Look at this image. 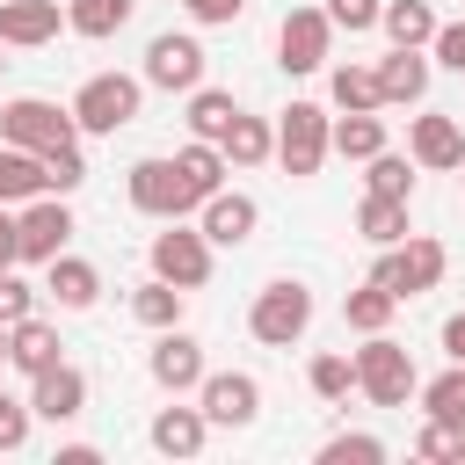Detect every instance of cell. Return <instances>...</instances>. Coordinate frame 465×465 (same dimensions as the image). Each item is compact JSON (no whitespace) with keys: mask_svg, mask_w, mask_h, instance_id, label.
<instances>
[{"mask_svg":"<svg viewBox=\"0 0 465 465\" xmlns=\"http://www.w3.org/2000/svg\"><path fill=\"white\" fill-rule=\"evenodd\" d=\"M443 269H450L443 240H429V232H407V240L378 247V262H371V283H385V291H392V298L407 305V298L436 291V283H443Z\"/></svg>","mask_w":465,"mask_h":465,"instance_id":"6da1fadb","label":"cell"},{"mask_svg":"<svg viewBox=\"0 0 465 465\" xmlns=\"http://www.w3.org/2000/svg\"><path fill=\"white\" fill-rule=\"evenodd\" d=\"M305 327H312V291H305L298 276H276V283L254 291L247 334H254L262 349H291V341H305Z\"/></svg>","mask_w":465,"mask_h":465,"instance_id":"7a4b0ae2","label":"cell"},{"mask_svg":"<svg viewBox=\"0 0 465 465\" xmlns=\"http://www.w3.org/2000/svg\"><path fill=\"white\" fill-rule=\"evenodd\" d=\"M138 102H145V80H131V73H87V80H80V94H73L65 109H73V124H80V131L116 138V131L138 116Z\"/></svg>","mask_w":465,"mask_h":465,"instance_id":"3957f363","label":"cell"},{"mask_svg":"<svg viewBox=\"0 0 465 465\" xmlns=\"http://www.w3.org/2000/svg\"><path fill=\"white\" fill-rule=\"evenodd\" d=\"M349 363H356V392H363L371 407H407L414 385H421V378H414V356H407L392 334H363V349H356Z\"/></svg>","mask_w":465,"mask_h":465,"instance_id":"277c9868","label":"cell"},{"mask_svg":"<svg viewBox=\"0 0 465 465\" xmlns=\"http://www.w3.org/2000/svg\"><path fill=\"white\" fill-rule=\"evenodd\" d=\"M124 196H131V211H145V218H160V225L196 211V189L182 182L174 153H167V160H160V153H153V160H131V167H124Z\"/></svg>","mask_w":465,"mask_h":465,"instance_id":"5b68a950","label":"cell"},{"mask_svg":"<svg viewBox=\"0 0 465 465\" xmlns=\"http://www.w3.org/2000/svg\"><path fill=\"white\" fill-rule=\"evenodd\" d=\"M145 262H153V276L174 283V291H203V283H211V240H203L196 225H182V218H167V232H153Z\"/></svg>","mask_w":465,"mask_h":465,"instance_id":"8992f818","label":"cell"},{"mask_svg":"<svg viewBox=\"0 0 465 465\" xmlns=\"http://www.w3.org/2000/svg\"><path fill=\"white\" fill-rule=\"evenodd\" d=\"M327 109L320 102H291L283 116H276V160H283V174L291 182H305V174H320V160H327Z\"/></svg>","mask_w":465,"mask_h":465,"instance_id":"52a82bcc","label":"cell"},{"mask_svg":"<svg viewBox=\"0 0 465 465\" xmlns=\"http://www.w3.org/2000/svg\"><path fill=\"white\" fill-rule=\"evenodd\" d=\"M65 138H80V124H73V109H58V102H44V94H22V102L0 109V145L51 153V145H65Z\"/></svg>","mask_w":465,"mask_h":465,"instance_id":"ba28073f","label":"cell"},{"mask_svg":"<svg viewBox=\"0 0 465 465\" xmlns=\"http://www.w3.org/2000/svg\"><path fill=\"white\" fill-rule=\"evenodd\" d=\"M65 240H73V211H65V196H29L22 211H15V262H51V254H65Z\"/></svg>","mask_w":465,"mask_h":465,"instance_id":"9c48e42d","label":"cell"},{"mask_svg":"<svg viewBox=\"0 0 465 465\" xmlns=\"http://www.w3.org/2000/svg\"><path fill=\"white\" fill-rule=\"evenodd\" d=\"M327 51H334L327 7H291V15L276 22V65H283V73H320Z\"/></svg>","mask_w":465,"mask_h":465,"instance_id":"30bf717a","label":"cell"},{"mask_svg":"<svg viewBox=\"0 0 465 465\" xmlns=\"http://www.w3.org/2000/svg\"><path fill=\"white\" fill-rule=\"evenodd\" d=\"M145 87H167V94H189V87H203V44L189 36V29H160L153 44H145V73H138Z\"/></svg>","mask_w":465,"mask_h":465,"instance_id":"8fae6325","label":"cell"},{"mask_svg":"<svg viewBox=\"0 0 465 465\" xmlns=\"http://www.w3.org/2000/svg\"><path fill=\"white\" fill-rule=\"evenodd\" d=\"M196 407H203L211 429H247L262 414V385H254V371H203Z\"/></svg>","mask_w":465,"mask_h":465,"instance_id":"7c38bea8","label":"cell"},{"mask_svg":"<svg viewBox=\"0 0 465 465\" xmlns=\"http://www.w3.org/2000/svg\"><path fill=\"white\" fill-rule=\"evenodd\" d=\"M407 160L429 167V174H458V167H465V131H458V116L421 109V116L407 124Z\"/></svg>","mask_w":465,"mask_h":465,"instance_id":"4fadbf2b","label":"cell"},{"mask_svg":"<svg viewBox=\"0 0 465 465\" xmlns=\"http://www.w3.org/2000/svg\"><path fill=\"white\" fill-rule=\"evenodd\" d=\"M254 225H262V203H254L247 189H211V196L196 203V232H203L211 247H247Z\"/></svg>","mask_w":465,"mask_h":465,"instance_id":"5bb4252c","label":"cell"},{"mask_svg":"<svg viewBox=\"0 0 465 465\" xmlns=\"http://www.w3.org/2000/svg\"><path fill=\"white\" fill-rule=\"evenodd\" d=\"M145 371H153V385H160V392H196L211 363H203V341H196V334H182V327H160V341H153Z\"/></svg>","mask_w":465,"mask_h":465,"instance_id":"9a60e30c","label":"cell"},{"mask_svg":"<svg viewBox=\"0 0 465 465\" xmlns=\"http://www.w3.org/2000/svg\"><path fill=\"white\" fill-rule=\"evenodd\" d=\"M29 414L36 421H73V414H87V371L80 363H51V371H36L29 378Z\"/></svg>","mask_w":465,"mask_h":465,"instance_id":"2e32d148","label":"cell"},{"mask_svg":"<svg viewBox=\"0 0 465 465\" xmlns=\"http://www.w3.org/2000/svg\"><path fill=\"white\" fill-rule=\"evenodd\" d=\"M371 73H378V94H385V109H414V102L429 94V73H436V65H429L414 44H392V51H385Z\"/></svg>","mask_w":465,"mask_h":465,"instance_id":"e0dca14e","label":"cell"},{"mask_svg":"<svg viewBox=\"0 0 465 465\" xmlns=\"http://www.w3.org/2000/svg\"><path fill=\"white\" fill-rule=\"evenodd\" d=\"M65 29V7L58 0H0V44L7 51H36Z\"/></svg>","mask_w":465,"mask_h":465,"instance_id":"ac0fdd59","label":"cell"},{"mask_svg":"<svg viewBox=\"0 0 465 465\" xmlns=\"http://www.w3.org/2000/svg\"><path fill=\"white\" fill-rule=\"evenodd\" d=\"M44 298H58L65 312H87V305L102 298V269L80 262V254H51V262H44Z\"/></svg>","mask_w":465,"mask_h":465,"instance_id":"d6986e66","label":"cell"},{"mask_svg":"<svg viewBox=\"0 0 465 465\" xmlns=\"http://www.w3.org/2000/svg\"><path fill=\"white\" fill-rule=\"evenodd\" d=\"M145 436H153V450H160V458H196V450H203V436H211V421H203V407H182V392H174V407H160Z\"/></svg>","mask_w":465,"mask_h":465,"instance_id":"ffe728a7","label":"cell"},{"mask_svg":"<svg viewBox=\"0 0 465 465\" xmlns=\"http://www.w3.org/2000/svg\"><path fill=\"white\" fill-rule=\"evenodd\" d=\"M58 356H65V341H58V327H51V320H36V312H29V320H15V327H7V363H15L22 378L51 371Z\"/></svg>","mask_w":465,"mask_h":465,"instance_id":"44dd1931","label":"cell"},{"mask_svg":"<svg viewBox=\"0 0 465 465\" xmlns=\"http://www.w3.org/2000/svg\"><path fill=\"white\" fill-rule=\"evenodd\" d=\"M218 153H225V167H262V160H276V124L269 116H232L225 124V138H218Z\"/></svg>","mask_w":465,"mask_h":465,"instance_id":"7402d4cb","label":"cell"},{"mask_svg":"<svg viewBox=\"0 0 465 465\" xmlns=\"http://www.w3.org/2000/svg\"><path fill=\"white\" fill-rule=\"evenodd\" d=\"M327 153H341V160L385 153V116H378V109H341V116L327 124Z\"/></svg>","mask_w":465,"mask_h":465,"instance_id":"603a6c76","label":"cell"},{"mask_svg":"<svg viewBox=\"0 0 465 465\" xmlns=\"http://www.w3.org/2000/svg\"><path fill=\"white\" fill-rule=\"evenodd\" d=\"M378 29H385L392 44L429 51V36H436V7H429V0H385V7H378Z\"/></svg>","mask_w":465,"mask_h":465,"instance_id":"cb8c5ba5","label":"cell"},{"mask_svg":"<svg viewBox=\"0 0 465 465\" xmlns=\"http://www.w3.org/2000/svg\"><path fill=\"white\" fill-rule=\"evenodd\" d=\"M414 392H421V414H429V421H443V429L465 436V363H450L443 378H429V385H414Z\"/></svg>","mask_w":465,"mask_h":465,"instance_id":"d4e9b609","label":"cell"},{"mask_svg":"<svg viewBox=\"0 0 465 465\" xmlns=\"http://www.w3.org/2000/svg\"><path fill=\"white\" fill-rule=\"evenodd\" d=\"M182 116H189V138H211V145H218L225 124L240 116V102H232L225 87H189V109H182Z\"/></svg>","mask_w":465,"mask_h":465,"instance_id":"484cf974","label":"cell"},{"mask_svg":"<svg viewBox=\"0 0 465 465\" xmlns=\"http://www.w3.org/2000/svg\"><path fill=\"white\" fill-rule=\"evenodd\" d=\"M174 167H182V182L196 189V203H203L211 189H225V174H232V167H225V153H218L211 138H189V145L174 153Z\"/></svg>","mask_w":465,"mask_h":465,"instance_id":"4316f807","label":"cell"},{"mask_svg":"<svg viewBox=\"0 0 465 465\" xmlns=\"http://www.w3.org/2000/svg\"><path fill=\"white\" fill-rule=\"evenodd\" d=\"M182 298H189V291H174V283L145 276V283L131 291V320H138V327H153V334H160V327H182Z\"/></svg>","mask_w":465,"mask_h":465,"instance_id":"83f0119b","label":"cell"},{"mask_svg":"<svg viewBox=\"0 0 465 465\" xmlns=\"http://www.w3.org/2000/svg\"><path fill=\"white\" fill-rule=\"evenodd\" d=\"M392 312H400V298H392L385 283H356V291L341 298V320H349L356 334H385V327H392Z\"/></svg>","mask_w":465,"mask_h":465,"instance_id":"f1b7e54d","label":"cell"},{"mask_svg":"<svg viewBox=\"0 0 465 465\" xmlns=\"http://www.w3.org/2000/svg\"><path fill=\"white\" fill-rule=\"evenodd\" d=\"M131 7H138V0H65V29L102 44V36H116V29L131 22Z\"/></svg>","mask_w":465,"mask_h":465,"instance_id":"f546056e","label":"cell"},{"mask_svg":"<svg viewBox=\"0 0 465 465\" xmlns=\"http://www.w3.org/2000/svg\"><path fill=\"white\" fill-rule=\"evenodd\" d=\"M29 196H44V153L0 145V203H29Z\"/></svg>","mask_w":465,"mask_h":465,"instance_id":"4dcf8cb0","label":"cell"},{"mask_svg":"<svg viewBox=\"0 0 465 465\" xmlns=\"http://www.w3.org/2000/svg\"><path fill=\"white\" fill-rule=\"evenodd\" d=\"M356 232H363L371 247L407 240V203H400V196H363V203H356Z\"/></svg>","mask_w":465,"mask_h":465,"instance_id":"1f68e13d","label":"cell"},{"mask_svg":"<svg viewBox=\"0 0 465 465\" xmlns=\"http://www.w3.org/2000/svg\"><path fill=\"white\" fill-rule=\"evenodd\" d=\"M305 385H312V400H327V407H341V400L356 392V363H349L341 349H320V356L305 363Z\"/></svg>","mask_w":465,"mask_h":465,"instance_id":"d6a6232c","label":"cell"},{"mask_svg":"<svg viewBox=\"0 0 465 465\" xmlns=\"http://www.w3.org/2000/svg\"><path fill=\"white\" fill-rule=\"evenodd\" d=\"M327 94H334V109H385L371 65H334V73H327Z\"/></svg>","mask_w":465,"mask_h":465,"instance_id":"836d02e7","label":"cell"},{"mask_svg":"<svg viewBox=\"0 0 465 465\" xmlns=\"http://www.w3.org/2000/svg\"><path fill=\"white\" fill-rule=\"evenodd\" d=\"M363 167H371V174H363L371 196H400V203H414V160H407V153H371Z\"/></svg>","mask_w":465,"mask_h":465,"instance_id":"e575fe53","label":"cell"},{"mask_svg":"<svg viewBox=\"0 0 465 465\" xmlns=\"http://www.w3.org/2000/svg\"><path fill=\"white\" fill-rule=\"evenodd\" d=\"M80 182H87V160H80V138H65V145H51V153H44V189H51V196H73Z\"/></svg>","mask_w":465,"mask_h":465,"instance_id":"d590c367","label":"cell"},{"mask_svg":"<svg viewBox=\"0 0 465 465\" xmlns=\"http://www.w3.org/2000/svg\"><path fill=\"white\" fill-rule=\"evenodd\" d=\"M378 458H385V443L363 436V429H341V436L320 443V465H378Z\"/></svg>","mask_w":465,"mask_h":465,"instance_id":"8d00e7d4","label":"cell"},{"mask_svg":"<svg viewBox=\"0 0 465 465\" xmlns=\"http://www.w3.org/2000/svg\"><path fill=\"white\" fill-rule=\"evenodd\" d=\"M29 421H36L29 400H15V392L0 385V450H22V443H29Z\"/></svg>","mask_w":465,"mask_h":465,"instance_id":"74e56055","label":"cell"},{"mask_svg":"<svg viewBox=\"0 0 465 465\" xmlns=\"http://www.w3.org/2000/svg\"><path fill=\"white\" fill-rule=\"evenodd\" d=\"M378 7L385 0H327V22L349 29V36H363V29H378Z\"/></svg>","mask_w":465,"mask_h":465,"instance_id":"f35d334b","label":"cell"},{"mask_svg":"<svg viewBox=\"0 0 465 465\" xmlns=\"http://www.w3.org/2000/svg\"><path fill=\"white\" fill-rule=\"evenodd\" d=\"M36 312V291L15 276V269H0V327H15V320H29Z\"/></svg>","mask_w":465,"mask_h":465,"instance_id":"ab89813d","label":"cell"},{"mask_svg":"<svg viewBox=\"0 0 465 465\" xmlns=\"http://www.w3.org/2000/svg\"><path fill=\"white\" fill-rule=\"evenodd\" d=\"M182 15H189L196 29H232V22L247 15V0H182Z\"/></svg>","mask_w":465,"mask_h":465,"instance_id":"60d3db41","label":"cell"},{"mask_svg":"<svg viewBox=\"0 0 465 465\" xmlns=\"http://www.w3.org/2000/svg\"><path fill=\"white\" fill-rule=\"evenodd\" d=\"M429 65H450V73H465V22H436V36H429Z\"/></svg>","mask_w":465,"mask_h":465,"instance_id":"b9f144b4","label":"cell"},{"mask_svg":"<svg viewBox=\"0 0 465 465\" xmlns=\"http://www.w3.org/2000/svg\"><path fill=\"white\" fill-rule=\"evenodd\" d=\"M414 458H458V429H443V421H421V436H414Z\"/></svg>","mask_w":465,"mask_h":465,"instance_id":"7bdbcfd3","label":"cell"},{"mask_svg":"<svg viewBox=\"0 0 465 465\" xmlns=\"http://www.w3.org/2000/svg\"><path fill=\"white\" fill-rule=\"evenodd\" d=\"M0 269H15V203H0Z\"/></svg>","mask_w":465,"mask_h":465,"instance_id":"ee69618b","label":"cell"},{"mask_svg":"<svg viewBox=\"0 0 465 465\" xmlns=\"http://www.w3.org/2000/svg\"><path fill=\"white\" fill-rule=\"evenodd\" d=\"M443 349H450V363H465V312L443 320Z\"/></svg>","mask_w":465,"mask_h":465,"instance_id":"f6af8a7d","label":"cell"},{"mask_svg":"<svg viewBox=\"0 0 465 465\" xmlns=\"http://www.w3.org/2000/svg\"><path fill=\"white\" fill-rule=\"evenodd\" d=\"M94 458H102L94 443H58V465H94Z\"/></svg>","mask_w":465,"mask_h":465,"instance_id":"bcb514c9","label":"cell"},{"mask_svg":"<svg viewBox=\"0 0 465 465\" xmlns=\"http://www.w3.org/2000/svg\"><path fill=\"white\" fill-rule=\"evenodd\" d=\"M0 371H7V327H0Z\"/></svg>","mask_w":465,"mask_h":465,"instance_id":"7dc6e473","label":"cell"},{"mask_svg":"<svg viewBox=\"0 0 465 465\" xmlns=\"http://www.w3.org/2000/svg\"><path fill=\"white\" fill-rule=\"evenodd\" d=\"M458 458H465V436H458Z\"/></svg>","mask_w":465,"mask_h":465,"instance_id":"c3c4849f","label":"cell"},{"mask_svg":"<svg viewBox=\"0 0 465 465\" xmlns=\"http://www.w3.org/2000/svg\"><path fill=\"white\" fill-rule=\"evenodd\" d=\"M458 189H465V167H458Z\"/></svg>","mask_w":465,"mask_h":465,"instance_id":"681fc988","label":"cell"},{"mask_svg":"<svg viewBox=\"0 0 465 465\" xmlns=\"http://www.w3.org/2000/svg\"><path fill=\"white\" fill-rule=\"evenodd\" d=\"M0 51H7V44H0ZM0 65H7V58H0Z\"/></svg>","mask_w":465,"mask_h":465,"instance_id":"f907efd6","label":"cell"}]
</instances>
